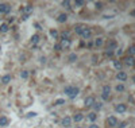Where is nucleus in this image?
I'll use <instances>...</instances> for the list:
<instances>
[{"instance_id":"f257e3e1","label":"nucleus","mask_w":135,"mask_h":128,"mask_svg":"<svg viewBox=\"0 0 135 128\" xmlns=\"http://www.w3.org/2000/svg\"><path fill=\"white\" fill-rule=\"evenodd\" d=\"M105 49H107V50H109V51H114V50H116V49H118V42H116L115 39H108L107 45H105Z\"/></svg>"},{"instance_id":"f03ea898","label":"nucleus","mask_w":135,"mask_h":128,"mask_svg":"<svg viewBox=\"0 0 135 128\" xmlns=\"http://www.w3.org/2000/svg\"><path fill=\"white\" fill-rule=\"evenodd\" d=\"M105 124L108 127H116L119 124V121L116 119V116H109V117H107V120H105Z\"/></svg>"},{"instance_id":"7ed1b4c3","label":"nucleus","mask_w":135,"mask_h":128,"mask_svg":"<svg viewBox=\"0 0 135 128\" xmlns=\"http://www.w3.org/2000/svg\"><path fill=\"white\" fill-rule=\"evenodd\" d=\"M11 5L8 3H0V14H10Z\"/></svg>"},{"instance_id":"20e7f679","label":"nucleus","mask_w":135,"mask_h":128,"mask_svg":"<svg viewBox=\"0 0 135 128\" xmlns=\"http://www.w3.org/2000/svg\"><path fill=\"white\" fill-rule=\"evenodd\" d=\"M123 62H124V65H127V66H130V67H132V66H135V58L134 57H126L124 59H123Z\"/></svg>"},{"instance_id":"39448f33","label":"nucleus","mask_w":135,"mask_h":128,"mask_svg":"<svg viewBox=\"0 0 135 128\" xmlns=\"http://www.w3.org/2000/svg\"><path fill=\"white\" fill-rule=\"evenodd\" d=\"M61 124L63 125V128H69L72 125V117H69V116H65L62 120H61Z\"/></svg>"},{"instance_id":"423d86ee","label":"nucleus","mask_w":135,"mask_h":128,"mask_svg":"<svg viewBox=\"0 0 135 128\" xmlns=\"http://www.w3.org/2000/svg\"><path fill=\"white\" fill-rule=\"evenodd\" d=\"M115 110L118 113H124L127 110V105H126V104H118V105L115 107Z\"/></svg>"},{"instance_id":"0eeeda50","label":"nucleus","mask_w":135,"mask_h":128,"mask_svg":"<svg viewBox=\"0 0 135 128\" xmlns=\"http://www.w3.org/2000/svg\"><path fill=\"white\" fill-rule=\"evenodd\" d=\"M85 28H86V26H85V24H76V26H74V31H76V34L81 35Z\"/></svg>"},{"instance_id":"6e6552de","label":"nucleus","mask_w":135,"mask_h":128,"mask_svg":"<svg viewBox=\"0 0 135 128\" xmlns=\"http://www.w3.org/2000/svg\"><path fill=\"white\" fill-rule=\"evenodd\" d=\"M84 103H85V107L89 108V107H92L93 104H95V97H93V96H88V97L85 98Z\"/></svg>"},{"instance_id":"1a4fd4ad","label":"nucleus","mask_w":135,"mask_h":128,"mask_svg":"<svg viewBox=\"0 0 135 128\" xmlns=\"http://www.w3.org/2000/svg\"><path fill=\"white\" fill-rule=\"evenodd\" d=\"M10 124V119L7 116H0V127H7Z\"/></svg>"},{"instance_id":"9d476101","label":"nucleus","mask_w":135,"mask_h":128,"mask_svg":"<svg viewBox=\"0 0 135 128\" xmlns=\"http://www.w3.org/2000/svg\"><path fill=\"white\" fill-rule=\"evenodd\" d=\"M81 37H83L84 39H89L91 37H92V30H91V28H85V30L83 31V34H81Z\"/></svg>"},{"instance_id":"9b49d317","label":"nucleus","mask_w":135,"mask_h":128,"mask_svg":"<svg viewBox=\"0 0 135 128\" xmlns=\"http://www.w3.org/2000/svg\"><path fill=\"white\" fill-rule=\"evenodd\" d=\"M33 11H34V7H33L31 4H27L26 7H23V12H25L26 15H31Z\"/></svg>"},{"instance_id":"f8f14e48","label":"nucleus","mask_w":135,"mask_h":128,"mask_svg":"<svg viewBox=\"0 0 135 128\" xmlns=\"http://www.w3.org/2000/svg\"><path fill=\"white\" fill-rule=\"evenodd\" d=\"M70 43H72V42H70V39H61V47H62V50L63 49H68L69 47V46H70Z\"/></svg>"},{"instance_id":"ddd939ff","label":"nucleus","mask_w":135,"mask_h":128,"mask_svg":"<svg viewBox=\"0 0 135 128\" xmlns=\"http://www.w3.org/2000/svg\"><path fill=\"white\" fill-rule=\"evenodd\" d=\"M83 119H84V115H83V113H76V115L73 116L72 121H76V123H80V121H83Z\"/></svg>"},{"instance_id":"4468645a","label":"nucleus","mask_w":135,"mask_h":128,"mask_svg":"<svg viewBox=\"0 0 135 128\" xmlns=\"http://www.w3.org/2000/svg\"><path fill=\"white\" fill-rule=\"evenodd\" d=\"M116 78L123 82V81H126V80H127V74H126L124 72H118V74H116Z\"/></svg>"},{"instance_id":"2eb2a0df","label":"nucleus","mask_w":135,"mask_h":128,"mask_svg":"<svg viewBox=\"0 0 135 128\" xmlns=\"http://www.w3.org/2000/svg\"><path fill=\"white\" fill-rule=\"evenodd\" d=\"M66 20H68V15L66 14H60V15H58V18H57L58 23H65Z\"/></svg>"},{"instance_id":"dca6fc26","label":"nucleus","mask_w":135,"mask_h":128,"mask_svg":"<svg viewBox=\"0 0 135 128\" xmlns=\"http://www.w3.org/2000/svg\"><path fill=\"white\" fill-rule=\"evenodd\" d=\"M8 30H10L8 23H2V24H0V32H7Z\"/></svg>"},{"instance_id":"f3484780","label":"nucleus","mask_w":135,"mask_h":128,"mask_svg":"<svg viewBox=\"0 0 135 128\" xmlns=\"http://www.w3.org/2000/svg\"><path fill=\"white\" fill-rule=\"evenodd\" d=\"M78 93H80V89L77 88V86H73V92H72V95L69 96V98H72V100H73L76 96H78Z\"/></svg>"},{"instance_id":"a211bd4d","label":"nucleus","mask_w":135,"mask_h":128,"mask_svg":"<svg viewBox=\"0 0 135 128\" xmlns=\"http://www.w3.org/2000/svg\"><path fill=\"white\" fill-rule=\"evenodd\" d=\"M92 107H93V112L96 113L97 110H100V109L103 108V104H101V103H96V101H95V104H93Z\"/></svg>"},{"instance_id":"6ab92c4d","label":"nucleus","mask_w":135,"mask_h":128,"mask_svg":"<svg viewBox=\"0 0 135 128\" xmlns=\"http://www.w3.org/2000/svg\"><path fill=\"white\" fill-rule=\"evenodd\" d=\"M39 39H41L39 34H34V35L31 37V43H33V45H37V43L39 42Z\"/></svg>"},{"instance_id":"aec40b11","label":"nucleus","mask_w":135,"mask_h":128,"mask_svg":"<svg viewBox=\"0 0 135 128\" xmlns=\"http://www.w3.org/2000/svg\"><path fill=\"white\" fill-rule=\"evenodd\" d=\"M114 67L116 69V70L122 72V67H123V63L120 61H114Z\"/></svg>"},{"instance_id":"412c9836","label":"nucleus","mask_w":135,"mask_h":128,"mask_svg":"<svg viewBox=\"0 0 135 128\" xmlns=\"http://www.w3.org/2000/svg\"><path fill=\"white\" fill-rule=\"evenodd\" d=\"M8 82H11V75L10 74L3 75L2 77V84H8Z\"/></svg>"},{"instance_id":"4be33fe9","label":"nucleus","mask_w":135,"mask_h":128,"mask_svg":"<svg viewBox=\"0 0 135 128\" xmlns=\"http://www.w3.org/2000/svg\"><path fill=\"white\" fill-rule=\"evenodd\" d=\"M86 117H88V120H91L92 123H93V121H95V120L97 119V115H96L95 112H91V113H88V116H86Z\"/></svg>"},{"instance_id":"5701e85b","label":"nucleus","mask_w":135,"mask_h":128,"mask_svg":"<svg viewBox=\"0 0 135 128\" xmlns=\"http://www.w3.org/2000/svg\"><path fill=\"white\" fill-rule=\"evenodd\" d=\"M63 92H65V95L70 96V95H72V92H73V86H72V85H68V86H65V89H63Z\"/></svg>"},{"instance_id":"b1692460","label":"nucleus","mask_w":135,"mask_h":128,"mask_svg":"<svg viewBox=\"0 0 135 128\" xmlns=\"http://www.w3.org/2000/svg\"><path fill=\"white\" fill-rule=\"evenodd\" d=\"M103 45H104V39L103 38L95 39V46H96V47H100V46H103Z\"/></svg>"},{"instance_id":"393cba45","label":"nucleus","mask_w":135,"mask_h":128,"mask_svg":"<svg viewBox=\"0 0 135 128\" xmlns=\"http://www.w3.org/2000/svg\"><path fill=\"white\" fill-rule=\"evenodd\" d=\"M127 51H128V55H130V57H134L135 55V45H131Z\"/></svg>"},{"instance_id":"a878e982","label":"nucleus","mask_w":135,"mask_h":128,"mask_svg":"<svg viewBox=\"0 0 135 128\" xmlns=\"http://www.w3.org/2000/svg\"><path fill=\"white\" fill-rule=\"evenodd\" d=\"M68 59H69V62H74L76 59H77V54H76V53H72V54H69Z\"/></svg>"},{"instance_id":"bb28decb","label":"nucleus","mask_w":135,"mask_h":128,"mask_svg":"<svg viewBox=\"0 0 135 128\" xmlns=\"http://www.w3.org/2000/svg\"><path fill=\"white\" fill-rule=\"evenodd\" d=\"M124 89L126 88H124V85H123V84H119V85L115 86V90L116 92H124Z\"/></svg>"},{"instance_id":"cd10ccee","label":"nucleus","mask_w":135,"mask_h":128,"mask_svg":"<svg viewBox=\"0 0 135 128\" xmlns=\"http://www.w3.org/2000/svg\"><path fill=\"white\" fill-rule=\"evenodd\" d=\"M50 35L54 38V39H57L58 38V31L55 30V28H51V30H50Z\"/></svg>"},{"instance_id":"c85d7f7f","label":"nucleus","mask_w":135,"mask_h":128,"mask_svg":"<svg viewBox=\"0 0 135 128\" xmlns=\"http://www.w3.org/2000/svg\"><path fill=\"white\" fill-rule=\"evenodd\" d=\"M103 93H107V95H109V93H111V86L109 85H104L103 86Z\"/></svg>"},{"instance_id":"c756f323","label":"nucleus","mask_w":135,"mask_h":128,"mask_svg":"<svg viewBox=\"0 0 135 128\" xmlns=\"http://www.w3.org/2000/svg\"><path fill=\"white\" fill-rule=\"evenodd\" d=\"M20 77H22L23 80H27V78H28V72H27V70H22Z\"/></svg>"},{"instance_id":"7c9ffc66","label":"nucleus","mask_w":135,"mask_h":128,"mask_svg":"<svg viewBox=\"0 0 135 128\" xmlns=\"http://www.w3.org/2000/svg\"><path fill=\"white\" fill-rule=\"evenodd\" d=\"M62 104H65V100H63V98H58V100L54 101V105H62Z\"/></svg>"},{"instance_id":"2f4dec72","label":"nucleus","mask_w":135,"mask_h":128,"mask_svg":"<svg viewBox=\"0 0 135 128\" xmlns=\"http://www.w3.org/2000/svg\"><path fill=\"white\" fill-rule=\"evenodd\" d=\"M61 39H69V31L61 32Z\"/></svg>"},{"instance_id":"473e14b6","label":"nucleus","mask_w":135,"mask_h":128,"mask_svg":"<svg viewBox=\"0 0 135 128\" xmlns=\"http://www.w3.org/2000/svg\"><path fill=\"white\" fill-rule=\"evenodd\" d=\"M95 7L97 10H103V3L101 2H95Z\"/></svg>"},{"instance_id":"72a5a7b5","label":"nucleus","mask_w":135,"mask_h":128,"mask_svg":"<svg viewBox=\"0 0 135 128\" xmlns=\"http://www.w3.org/2000/svg\"><path fill=\"white\" fill-rule=\"evenodd\" d=\"M73 4L76 5V7H81V5H84V2H81V0H76Z\"/></svg>"},{"instance_id":"f704fd0d","label":"nucleus","mask_w":135,"mask_h":128,"mask_svg":"<svg viewBox=\"0 0 135 128\" xmlns=\"http://www.w3.org/2000/svg\"><path fill=\"white\" fill-rule=\"evenodd\" d=\"M54 50H55V51H61V50H62L61 45H60V43H55V45H54Z\"/></svg>"},{"instance_id":"c9c22d12","label":"nucleus","mask_w":135,"mask_h":128,"mask_svg":"<svg viewBox=\"0 0 135 128\" xmlns=\"http://www.w3.org/2000/svg\"><path fill=\"white\" fill-rule=\"evenodd\" d=\"M70 4H72V3L68 2V0H66V2H62V5H63V7H66V8H70Z\"/></svg>"},{"instance_id":"e433bc0d","label":"nucleus","mask_w":135,"mask_h":128,"mask_svg":"<svg viewBox=\"0 0 135 128\" xmlns=\"http://www.w3.org/2000/svg\"><path fill=\"white\" fill-rule=\"evenodd\" d=\"M35 116H37V112H28L27 113V117L30 119V117H35Z\"/></svg>"},{"instance_id":"4c0bfd02","label":"nucleus","mask_w":135,"mask_h":128,"mask_svg":"<svg viewBox=\"0 0 135 128\" xmlns=\"http://www.w3.org/2000/svg\"><path fill=\"white\" fill-rule=\"evenodd\" d=\"M101 98H103V100H108L109 95H107V93H101Z\"/></svg>"},{"instance_id":"58836bf2","label":"nucleus","mask_w":135,"mask_h":128,"mask_svg":"<svg viewBox=\"0 0 135 128\" xmlns=\"http://www.w3.org/2000/svg\"><path fill=\"white\" fill-rule=\"evenodd\" d=\"M118 127H119V128H126V127H127V123H126V121H122V123H119Z\"/></svg>"},{"instance_id":"ea45409f","label":"nucleus","mask_w":135,"mask_h":128,"mask_svg":"<svg viewBox=\"0 0 135 128\" xmlns=\"http://www.w3.org/2000/svg\"><path fill=\"white\" fill-rule=\"evenodd\" d=\"M105 55H107V57H112V55H114V51H109V50H105Z\"/></svg>"},{"instance_id":"a19ab883","label":"nucleus","mask_w":135,"mask_h":128,"mask_svg":"<svg viewBox=\"0 0 135 128\" xmlns=\"http://www.w3.org/2000/svg\"><path fill=\"white\" fill-rule=\"evenodd\" d=\"M28 18H30V15H26V14H23V15H22V20H27Z\"/></svg>"},{"instance_id":"79ce46f5","label":"nucleus","mask_w":135,"mask_h":128,"mask_svg":"<svg viewBox=\"0 0 135 128\" xmlns=\"http://www.w3.org/2000/svg\"><path fill=\"white\" fill-rule=\"evenodd\" d=\"M34 26H35V28H37V30H42V27H41L39 23H34Z\"/></svg>"},{"instance_id":"37998d69","label":"nucleus","mask_w":135,"mask_h":128,"mask_svg":"<svg viewBox=\"0 0 135 128\" xmlns=\"http://www.w3.org/2000/svg\"><path fill=\"white\" fill-rule=\"evenodd\" d=\"M88 128H99V125H96L95 123H92V124H91L89 127H88Z\"/></svg>"},{"instance_id":"c03bdc74","label":"nucleus","mask_w":135,"mask_h":128,"mask_svg":"<svg viewBox=\"0 0 135 128\" xmlns=\"http://www.w3.org/2000/svg\"><path fill=\"white\" fill-rule=\"evenodd\" d=\"M122 53H123V50H120V49L116 51V54H118V55H122Z\"/></svg>"},{"instance_id":"a18cd8bd","label":"nucleus","mask_w":135,"mask_h":128,"mask_svg":"<svg viewBox=\"0 0 135 128\" xmlns=\"http://www.w3.org/2000/svg\"><path fill=\"white\" fill-rule=\"evenodd\" d=\"M41 62L45 63V62H46V58H45V57H42V58H41Z\"/></svg>"},{"instance_id":"49530a36","label":"nucleus","mask_w":135,"mask_h":128,"mask_svg":"<svg viewBox=\"0 0 135 128\" xmlns=\"http://www.w3.org/2000/svg\"><path fill=\"white\" fill-rule=\"evenodd\" d=\"M131 15H132V16H135V10H134V11H131Z\"/></svg>"},{"instance_id":"de8ad7c7","label":"nucleus","mask_w":135,"mask_h":128,"mask_svg":"<svg viewBox=\"0 0 135 128\" xmlns=\"http://www.w3.org/2000/svg\"><path fill=\"white\" fill-rule=\"evenodd\" d=\"M132 81H134V82H135V75H134V77H132Z\"/></svg>"},{"instance_id":"09e8293b","label":"nucleus","mask_w":135,"mask_h":128,"mask_svg":"<svg viewBox=\"0 0 135 128\" xmlns=\"http://www.w3.org/2000/svg\"><path fill=\"white\" fill-rule=\"evenodd\" d=\"M0 50H2V46H0Z\"/></svg>"},{"instance_id":"8fccbe9b","label":"nucleus","mask_w":135,"mask_h":128,"mask_svg":"<svg viewBox=\"0 0 135 128\" xmlns=\"http://www.w3.org/2000/svg\"><path fill=\"white\" fill-rule=\"evenodd\" d=\"M77 128H81V127H77Z\"/></svg>"}]
</instances>
